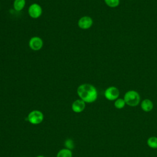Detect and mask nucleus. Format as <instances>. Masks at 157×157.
<instances>
[{"instance_id": "nucleus-1", "label": "nucleus", "mask_w": 157, "mask_h": 157, "mask_svg": "<svg viewBox=\"0 0 157 157\" xmlns=\"http://www.w3.org/2000/svg\"><path fill=\"white\" fill-rule=\"evenodd\" d=\"M77 93L79 98L85 103H92L98 98V91L94 86L90 83L80 85L77 89Z\"/></svg>"}, {"instance_id": "nucleus-2", "label": "nucleus", "mask_w": 157, "mask_h": 157, "mask_svg": "<svg viewBox=\"0 0 157 157\" xmlns=\"http://www.w3.org/2000/svg\"><path fill=\"white\" fill-rule=\"evenodd\" d=\"M123 99L126 102V104L130 107L137 106L140 101V94L135 90H129L126 92Z\"/></svg>"}, {"instance_id": "nucleus-3", "label": "nucleus", "mask_w": 157, "mask_h": 157, "mask_svg": "<svg viewBox=\"0 0 157 157\" xmlns=\"http://www.w3.org/2000/svg\"><path fill=\"white\" fill-rule=\"evenodd\" d=\"M44 119V115L43 113L39 110H33L31 111L27 116L28 121L34 125L40 124Z\"/></svg>"}, {"instance_id": "nucleus-4", "label": "nucleus", "mask_w": 157, "mask_h": 157, "mask_svg": "<svg viewBox=\"0 0 157 157\" xmlns=\"http://www.w3.org/2000/svg\"><path fill=\"white\" fill-rule=\"evenodd\" d=\"M28 12L31 18L36 19L42 15V8L39 4L33 3L29 6Z\"/></svg>"}, {"instance_id": "nucleus-5", "label": "nucleus", "mask_w": 157, "mask_h": 157, "mask_svg": "<svg viewBox=\"0 0 157 157\" xmlns=\"http://www.w3.org/2000/svg\"><path fill=\"white\" fill-rule=\"evenodd\" d=\"M119 95V90L114 86L108 87L104 91V96L109 101H115L118 98Z\"/></svg>"}, {"instance_id": "nucleus-6", "label": "nucleus", "mask_w": 157, "mask_h": 157, "mask_svg": "<svg viewBox=\"0 0 157 157\" xmlns=\"http://www.w3.org/2000/svg\"><path fill=\"white\" fill-rule=\"evenodd\" d=\"M44 45L43 40L39 36L32 37L28 42V45L29 48L34 51L40 50Z\"/></svg>"}, {"instance_id": "nucleus-7", "label": "nucleus", "mask_w": 157, "mask_h": 157, "mask_svg": "<svg viewBox=\"0 0 157 157\" xmlns=\"http://www.w3.org/2000/svg\"><path fill=\"white\" fill-rule=\"evenodd\" d=\"M93 24V20L90 16H83L79 18L77 22L78 26L82 29H88Z\"/></svg>"}, {"instance_id": "nucleus-8", "label": "nucleus", "mask_w": 157, "mask_h": 157, "mask_svg": "<svg viewBox=\"0 0 157 157\" xmlns=\"http://www.w3.org/2000/svg\"><path fill=\"white\" fill-rule=\"evenodd\" d=\"M85 107L86 103L80 99L75 100L71 105V109L72 111L75 113L82 112L85 110Z\"/></svg>"}, {"instance_id": "nucleus-9", "label": "nucleus", "mask_w": 157, "mask_h": 157, "mask_svg": "<svg viewBox=\"0 0 157 157\" xmlns=\"http://www.w3.org/2000/svg\"><path fill=\"white\" fill-rule=\"evenodd\" d=\"M140 107L143 111L145 112H148L153 109V103L150 99H145L141 102Z\"/></svg>"}, {"instance_id": "nucleus-10", "label": "nucleus", "mask_w": 157, "mask_h": 157, "mask_svg": "<svg viewBox=\"0 0 157 157\" xmlns=\"http://www.w3.org/2000/svg\"><path fill=\"white\" fill-rule=\"evenodd\" d=\"M26 0H14L13 3V9L17 11H21L25 7Z\"/></svg>"}, {"instance_id": "nucleus-11", "label": "nucleus", "mask_w": 157, "mask_h": 157, "mask_svg": "<svg viewBox=\"0 0 157 157\" xmlns=\"http://www.w3.org/2000/svg\"><path fill=\"white\" fill-rule=\"evenodd\" d=\"M56 157H72V150L66 148H62L58 151Z\"/></svg>"}, {"instance_id": "nucleus-12", "label": "nucleus", "mask_w": 157, "mask_h": 157, "mask_svg": "<svg viewBox=\"0 0 157 157\" xmlns=\"http://www.w3.org/2000/svg\"><path fill=\"white\" fill-rule=\"evenodd\" d=\"M147 144L149 147L153 149H157V137H150L147 141Z\"/></svg>"}, {"instance_id": "nucleus-13", "label": "nucleus", "mask_w": 157, "mask_h": 157, "mask_svg": "<svg viewBox=\"0 0 157 157\" xmlns=\"http://www.w3.org/2000/svg\"><path fill=\"white\" fill-rule=\"evenodd\" d=\"M126 105V102L124 99L122 98H118L114 102V106L117 109H121L124 108Z\"/></svg>"}, {"instance_id": "nucleus-14", "label": "nucleus", "mask_w": 157, "mask_h": 157, "mask_svg": "<svg viewBox=\"0 0 157 157\" xmlns=\"http://www.w3.org/2000/svg\"><path fill=\"white\" fill-rule=\"evenodd\" d=\"M105 4L112 8L117 7L120 4V0H104Z\"/></svg>"}, {"instance_id": "nucleus-15", "label": "nucleus", "mask_w": 157, "mask_h": 157, "mask_svg": "<svg viewBox=\"0 0 157 157\" xmlns=\"http://www.w3.org/2000/svg\"><path fill=\"white\" fill-rule=\"evenodd\" d=\"M64 147L65 148L72 150L74 147V141L71 139H67L64 142Z\"/></svg>"}, {"instance_id": "nucleus-16", "label": "nucleus", "mask_w": 157, "mask_h": 157, "mask_svg": "<svg viewBox=\"0 0 157 157\" xmlns=\"http://www.w3.org/2000/svg\"><path fill=\"white\" fill-rule=\"evenodd\" d=\"M36 157H45V156H43V155H38V156H36Z\"/></svg>"}, {"instance_id": "nucleus-17", "label": "nucleus", "mask_w": 157, "mask_h": 157, "mask_svg": "<svg viewBox=\"0 0 157 157\" xmlns=\"http://www.w3.org/2000/svg\"><path fill=\"white\" fill-rule=\"evenodd\" d=\"M156 153H157V151H156Z\"/></svg>"}]
</instances>
